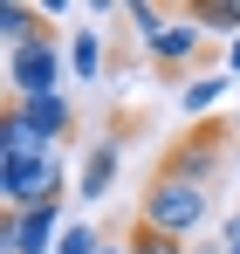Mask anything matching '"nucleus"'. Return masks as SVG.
<instances>
[{"label": "nucleus", "instance_id": "obj_13", "mask_svg": "<svg viewBox=\"0 0 240 254\" xmlns=\"http://www.w3.org/2000/svg\"><path fill=\"white\" fill-rule=\"evenodd\" d=\"M220 96H227V76H199V83L185 89V110H192V117H199V110H213V103H220Z\"/></svg>", "mask_w": 240, "mask_h": 254}, {"label": "nucleus", "instance_id": "obj_2", "mask_svg": "<svg viewBox=\"0 0 240 254\" xmlns=\"http://www.w3.org/2000/svg\"><path fill=\"white\" fill-rule=\"evenodd\" d=\"M0 199H7V213H28V206H41V199H62L55 151H0Z\"/></svg>", "mask_w": 240, "mask_h": 254}, {"label": "nucleus", "instance_id": "obj_6", "mask_svg": "<svg viewBox=\"0 0 240 254\" xmlns=\"http://www.w3.org/2000/svg\"><path fill=\"white\" fill-rule=\"evenodd\" d=\"M220 137H227L220 124L185 130V144H172L158 172H172V179H192V186H213V172H220V158H227V144H220Z\"/></svg>", "mask_w": 240, "mask_h": 254}, {"label": "nucleus", "instance_id": "obj_7", "mask_svg": "<svg viewBox=\"0 0 240 254\" xmlns=\"http://www.w3.org/2000/svg\"><path fill=\"white\" fill-rule=\"evenodd\" d=\"M7 103H14V110H21V117H28V124H35L48 144H55V137H69V124H76L62 96H7Z\"/></svg>", "mask_w": 240, "mask_h": 254}, {"label": "nucleus", "instance_id": "obj_12", "mask_svg": "<svg viewBox=\"0 0 240 254\" xmlns=\"http://www.w3.org/2000/svg\"><path fill=\"white\" fill-rule=\"evenodd\" d=\"M130 254H185V248H179L172 234H158V227H144V220H137V227H130Z\"/></svg>", "mask_w": 240, "mask_h": 254}, {"label": "nucleus", "instance_id": "obj_16", "mask_svg": "<svg viewBox=\"0 0 240 254\" xmlns=\"http://www.w3.org/2000/svg\"><path fill=\"white\" fill-rule=\"evenodd\" d=\"M227 62H234V69H240V42H234V55H227Z\"/></svg>", "mask_w": 240, "mask_h": 254}, {"label": "nucleus", "instance_id": "obj_8", "mask_svg": "<svg viewBox=\"0 0 240 254\" xmlns=\"http://www.w3.org/2000/svg\"><path fill=\"white\" fill-rule=\"evenodd\" d=\"M41 21H48L41 7H21V0H7V7H0V42H7V55H14V48H28V42H41V35H48Z\"/></svg>", "mask_w": 240, "mask_h": 254}, {"label": "nucleus", "instance_id": "obj_10", "mask_svg": "<svg viewBox=\"0 0 240 254\" xmlns=\"http://www.w3.org/2000/svg\"><path fill=\"white\" fill-rule=\"evenodd\" d=\"M192 21L206 35H240V0H206V7H192Z\"/></svg>", "mask_w": 240, "mask_h": 254}, {"label": "nucleus", "instance_id": "obj_15", "mask_svg": "<svg viewBox=\"0 0 240 254\" xmlns=\"http://www.w3.org/2000/svg\"><path fill=\"white\" fill-rule=\"evenodd\" d=\"M185 254H227V248H185Z\"/></svg>", "mask_w": 240, "mask_h": 254}, {"label": "nucleus", "instance_id": "obj_11", "mask_svg": "<svg viewBox=\"0 0 240 254\" xmlns=\"http://www.w3.org/2000/svg\"><path fill=\"white\" fill-rule=\"evenodd\" d=\"M69 69H76L82 83L103 69V42H96V28H82V35H76V48H69Z\"/></svg>", "mask_w": 240, "mask_h": 254}, {"label": "nucleus", "instance_id": "obj_5", "mask_svg": "<svg viewBox=\"0 0 240 254\" xmlns=\"http://www.w3.org/2000/svg\"><path fill=\"white\" fill-rule=\"evenodd\" d=\"M7 83H14V96H55V83H62V48H55V35L14 48V55H7Z\"/></svg>", "mask_w": 240, "mask_h": 254}, {"label": "nucleus", "instance_id": "obj_18", "mask_svg": "<svg viewBox=\"0 0 240 254\" xmlns=\"http://www.w3.org/2000/svg\"><path fill=\"white\" fill-rule=\"evenodd\" d=\"M103 254H130V248H103Z\"/></svg>", "mask_w": 240, "mask_h": 254}, {"label": "nucleus", "instance_id": "obj_1", "mask_svg": "<svg viewBox=\"0 0 240 254\" xmlns=\"http://www.w3.org/2000/svg\"><path fill=\"white\" fill-rule=\"evenodd\" d=\"M206 192H213V186H192V179H172V172H158V179L144 186V206H137V220L179 241V234H192V227L206 220Z\"/></svg>", "mask_w": 240, "mask_h": 254}, {"label": "nucleus", "instance_id": "obj_14", "mask_svg": "<svg viewBox=\"0 0 240 254\" xmlns=\"http://www.w3.org/2000/svg\"><path fill=\"white\" fill-rule=\"evenodd\" d=\"M55 254H103V248H96V234H89V227H69V234L55 241Z\"/></svg>", "mask_w": 240, "mask_h": 254}, {"label": "nucleus", "instance_id": "obj_9", "mask_svg": "<svg viewBox=\"0 0 240 254\" xmlns=\"http://www.w3.org/2000/svg\"><path fill=\"white\" fill-rule=\"evenodd\" d=\"M110 179H117V144L103 137V144L89 151V165H82V192H89V199H103V192H110Z\"/></svg>", "mask_w": 240, "mask_h": 254}, {"label": "nucleus", "instance_id": "obj_3", "mask_svg": "<svg viewBox=\"0 0 240 254\" xmlns=\"http://www.w3.org/2000/svg\"><path fill=\"white\" fill-rule=\"evenodd\" d=\"M130 21L144 28V42H151V55H158L165 69H179V62H192L199 55V42H206V28L192 21V14H158V7H130Z\"/></svg>", "mask_w": 240, "mask_h": 254}, {"label": "nucleus", "instance_id": "obj_17", "mask_svg": "<svg viewBox=\"0 0 240 254\" xmlns=\"http://www.w3.org/2000/svg\"><path fill=\"white\" fill-rule=\"evenodd\" d=\"M234 165H240V137H234Z\"/></svg>", "mask_w": 240, "mask_h": 254}, {"label": "nucleus", "instance_id": "obj_4", "mask_svg": "<svg viewBox=\"0 0 240 254\" xmlns=\"http://www.w3.org/2000/svg\"><path fill=\"white\" fill-rule=\"evenodd\" d=\"M62 199H41L28 213H0V254H48V241H62Z\"/></svg>", "mask_w": 240, "mask_h": 254}]
</instances>
